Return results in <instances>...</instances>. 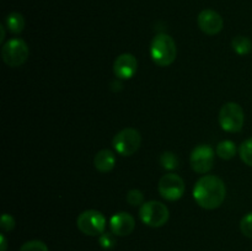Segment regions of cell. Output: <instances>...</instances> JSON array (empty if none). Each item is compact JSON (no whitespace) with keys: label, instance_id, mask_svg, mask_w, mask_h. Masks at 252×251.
<instances>
[{"label":"cell","instance_id":"d4e9b609","mask_svg":"<svg viewBox=\"0 0 252 251\" xmlns=\"http://www.w3.org/2000/svg\"><path fill=\"white\" fill-rule=\"evenodd\" d=\"M0 32H1V36H0V42H2L5 38V29L2 25H0Z\"/></svg>","mask_w":252,"mask_h":251},{"label":"cell","instance_id":"ba28073f","mask_svg":"<svg viewBox=\"0 0 252 251\" xmlns=\"http://www.w3.org/2000/svg\"><path fill=\"white\" fill-rule=\"evenodd\" d=\"M214 157H216V152L211 145H197L191 153L189 164L192 170L197 174H207L213 167Z\"/></svg>","mask_w":252,"mask_h":251},{"label":"cell","instance_id":"6da1fadb","mask_svg":"<svg viewBox=\"0 0 252 251\" xmlns=\"http://www.w3.org/2000/svg\"><path fill=\"white\" fill-rule=\"evenodd\" d=\"M226 197V187L223 180L214 175L202 176L193 187V198L204 209H216L223 204Z\"/></svg>","mask_w":252,"mask_h":251},{"label":"cell","instance_id":"52a82bcc","mask_svg":"<svg viewBox=\"0 0 252 251\" xmlns=\"http://www.w3.org/2000/svg\"><path fill=\"white\" fill-rule=\"evenodd\" d=\"M106 218L101 212L95 209H88L83 213L79 214L76 219V225L78 229L85 235L90 236H100L105 233L106 229Z\"/></svg>","mask_w":252,"mask_h":251},{"label":"cell","instance_id":"d6986e66","mask_svg":"<svg viewBox=\"0 0 252 251\" xmlns=\"http://www.w3.org/2000/svg\"><path fill=\"white\" fill-rule=\"evenodd\" d=\"M127 202L133 207L142 206L144 203V194L140 189H130L127 193Z\"/></svg>","mask_w":252,"mask_h":251},{"label":"cell","instance_id":"7c38bea8","mask_svg":"<svg viewBox=\"0 0 252 251\" xmlns=\"http://www.w3.org/2000/svg\"><path fill=\"white\" fill-rule=\"evenodd\" d=\"M135 228V220L127 212H118L110 218L111 233L116 236H127Z\"/></svg>","mask_w":252,"mask_h":251},{"label":"cell","instance_id":"9a60e30c","mask_svg":"<svg viewBox=\"0 0 252 251\" xmlns=\"http://www.w3.org/2000/svg\"><path fill=\"white\" fill-rule=\"evenodd\" d=\"M217 155L220 159L230 160L236 155V145L233 140H223L217 145Z\"/></svg>","mask_w":252,"mask_h":251},{"label":"cell","instance_id":"603a6c76","mask_svg":"<svg viewBox=\"0 0 252 251\" xmlns=\"http://www.w3.org/2000/svg\"><path fill=\"white\" fill-rule=\"evenodd\" d=\"M0 228L2 231H11L15 228V219L10 214L4 213L0 219Z\"/></svg>","mask_w":252,"mask_h":251},{"label":"cell","instance_id":"e0dca14e","mask_svg":"<svg viewBox=\"0 0 252 251\" xmlns=\"http://www.w3.org/2000/svg\"><path fill=\"white\" fill-rule=\"evenodd\" d=\"M160 164L165 170H175L179 167V159L172 152H164L160 155Z\"/></svg>","mask_w":252,"mask_h":251},{"label":"cell","instance_id":"2e32d148","mask_svg":"<svg viewBox=\"0 0 252 251\" xmlns=\"http://www.w3.org/2000/svg\"><path fill=\"white\" fill-rule=\"evenodd\" d=\"M231 47H233L234 52L238 53L239 56H246V54H249L251 52L252 42L249 37L236 36L231 41Z\"/></svg>","mask_w":252,"mask_h":251},{"label":"cell","instance_id":"44dd1931","mask_svg":"<svg viewBox=\"0 0 252 251\" xmlns=\"http://www.w3.org/2000/svg\"><path fill=\"white\" fill-rule=\"evenodd\" d=\"M240 230L246 238L252 239V212L246 214L240 221Z\"/></svg>","mask_w":252,"mask_h":251},{"label":"cell","instance_id":"30bf717a","mask_svg":"<svg viewBox=\"0 0 252 251\" xmlns=\"http://www.w3.org/2000/svg\"><path fill=\"white\" fill-rule=\"evenodd\" d=\"M197 22H198L199 29L206 34H209V36H214V34L219 33L224 27L223 17L212 9H206L199 12L198 17H197Z\"/></svg>","mask_w":252,"mask_h":251},{"label":"cell","instance_id":"4fadbf2b","mask_svg":"<svg viewBox=\"0 0 252 251\" xmlns=\"http://www.w3.org/2000/svg\"><path fill=\"white\" fill-rule=\"evenodd\" d=\"M94 165L95 169L100 172H108L115 167L116 157L111 150L102 149L94 157Z\"/></svg>","mask_w":252,"mask_h":251},{"label":"cell","instance_id":"ffe728a7","mask_svg":"<svg viewBox=\"0 0 252 251\" xmlns=\"http://www.w3.org/2000/svg\"><path fill=\"white\" fill-rule=\"evenodd\" d=\"M20 251H48V248L41 240H30L21 246Z\"/></svg>","mask_w":252,"mask_h":251},{"label":"cell","instance_id":"3957f363","mask_svg":"<svg viewBox=\"0 0 252 251\" xmlns=\"http://www.w3.org/2000/svg\"><path fill=\"white\" fill-rule=\"evenodd\" d=\"M219 125L221 129L229 133L240 132L245 122L243 107L236 102H226L219 111Z\"/></svg>","mask_w":252,"mask_h":251},{"label":"cell","instance_id":"5bb4252c","mask_svg":"<svg viewBox=\"0 0 252 251\" xmlns=\"http://www.w3.org/2000/svg\"><path fill=\"white\" fill-rule=\"evenodd\" d=\"M5 24H6L7 30L14 34L21 33L25 29V19L20 12H11L7 15Z\"/></svg>","mask_w":252,"mask_h":251},{"label":"cell","instance_id":"5b68a950","mask_svg":"<svg viewBox=\"0 0 252 251\" xmlns=\"http://www.w3.org/2000/svg\"><path fill=\"white\" fill-rule=\"evenodd\" d=\"M142 144V135L134 128H125L113 137L112 145L122 157H130L138 152Z\"/></svg>","mask_w":252,"mask_h":251},{"label":"cell","instance_id":"cb8c5ba5","mask_svg":"<svg viewBox=\"0 0 252 251\" xmlns=\"http://www.w3.org/2000/svg\"><path fill=\"white\" fill-rule=\"evenodd\" d=\"M0 251H6V248H7V243H6V239H5L4 234H1L0 235Z\"/></svg>","mask_w":252,"mask_h":251},{"label":"cell","instance_id":"ac0fdd59","mask_svg":"<svg viewBox=\"0 0 252 251\" xmlns=\"http://www.w3.org/2000/svg\"><path fill=\"white\" fill-rule=\"evenodd\" d=\"M241 160L249 166H252V138H249L239 148Z\"/></svg>","mask_w":252,"mask_h":251},{"label":"cell","instance_id":"7a4b0ae2","mask_svg":"<svg viewBox=\"0 0 252 251\" xmlns=\"http://www.w3.org/2000/svg\"><path fill=\"white\" fill-rule=\"evenodd\" d=\"M177 47L174 38L166 33H158L150 43V57L159 66H169L175 62Z\"/></svg>","mask_w":252,"mask_h":251},{"label":"cell","instance_id":"8992f818","mask_svg":"<svg viewBox=\"0 0 252 251\" xmlns=\"http://www.w3.org/2000/svg\"><path fill=\"white\" fill-rule=\"evenodd\" d=\"M30 56V48L21 38H11L2 46L1 57L6 65L11 68L22 65Z\"/></svg>","mask_w":252,"mask_h":251},{"label":"cell","instance_id":"9c48e42d","mask_svg":"<svg viewBox=\"0 0 252 251\" xmlns=\"http://www.w3.org/2000/svg\"><path fill=\"white\" fill-rule=\"evenodd\" d=\"M160 196L166 201H177L185 193V181L176 174H166L159 180L158 185Z\"/></svg>","mask_w":252,"mask_h":251},{"label":"cell","instance_id":"7402d4cb","mask_svg":"<svg viewBox=\"0 0 252 251\" xmlns=\"http://www.w3.org/2000/svg\"><path fill=\"white\" fill-rule=\"evenodd\" d=\"M115 234L113 233H103L101 234L100 238H98V244L102 249L105 250H110L112 249L113 246L116 245V240H115Z\"/></svg>","mask_w":252,"mask_h":251},{"label":"cell","instance_id":"8fae6325","mask_svg":"<svg viewBox=\"0 0 252 251\" xmlns=\"http://www.w3.org/2000/svg\"><path fill=\"white\" fill-rule=\"evenodd\" d=\"M138 70V61L133 54L123 53L116 58L113 63V73L118 79L128 80L135 75Z\"/></svg>","mask_w":252,"mask_h":251},{"label":"cell","instance_id":"277c9868","mask_svg":"<svg viewBox=\"0 0 252 251\" xmlns=\"http://www.w3.org/2000/svg\"><path fill=\"white\" fill-rule=\"evenodd\" d=\"M169 208L159 201H148L140 206L139 218L145 225L160 228L169 220Z\"/></svg>","mask_w":252,"mask_h":251}]
</instances>
